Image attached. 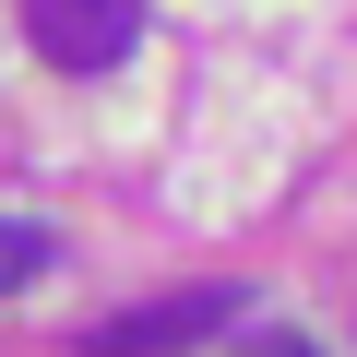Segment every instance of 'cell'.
Returning <instances> with one entry per match:
<instances>
[{
  "label": "cell",
  "mask_w": 357,
  "mask_h": 357,
  "mask_svg": "<svg viewBox=\"0 0 357 357\" xmlns=\"http://www.w3.org/2000/svg\"><path fill=\"white\" fill-rule=\"evenodd\" d=\"M24 36L48 72H119L143 36V0H24Z\"/></svg>",
  "instance_id": "6da1fadb"
},
{
  "label": "cell",
  "mask_w": 357,
  "mask_h": 357,
  "mask_svg": "<svg viewBox=\"0 0 357 357\" xmlns=\"http://www.w3.org/2000/svg\"><path fill=\"white\" fill-rule=\"evenodd\" d=\"M238 321V286H191V298H155V310H119L96 333V357H167V345H203Z\"/></svg>",
  "instance_id": "7a4b0ae2"
},
{
  "label": "cell",
  "mask_w": 357,
  "mask_h": 357,
  "mask_svg": "<svg viewBox=\"0 0 357 357\" xmlns=\"http://www.w3.org/2000/svg\"><path fill=\"white\" fill-rule=\"evenodd\" d=\"M48 262H60V238H48L36 215H0V298H13L24 274H48Z\"/></svg>",
  "instance_id": "3957f363"
},
{
  "label": "cell",
  "mask_w": 357,
  "mask_h": 357,
  "mask_svg": "<svg viewBox=\"0 0 357 357\" xmlns=\"http://www.w3.org/2000/svg\"><path fill=\"white\" fill-rule=\"evenodd\" d=\"M238 357H321V345H310V333H250Z\"/></svg>",
  "instance_id": "277c9868"
}]
</instances>
